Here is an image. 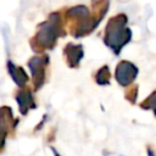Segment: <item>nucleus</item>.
Returning a JSON list of instances; mask_svg holds the SVG:
<instances>
[{"label":"nucleus","instance_id":"1","mask_svg":"<svg viewBox=\"0 0 156 156\" xmlns=\"http://www.w3.org/2000/svg\"><path fill=\"white\" fill-rule=\"evenodd\" d=\"M135 73H136L135 67L132 66L130 63H127V62L121 63L118 66V69H117V77L122 84H127L128 82L133 80Z\"/></svg>","mask_w":156,"mask_h":156},{"label":"nucleus","instance_id":"2","mask_svg":"<svg viewBox=\"0 0 156 156\" xmlns=\"http://www.w3.org/2000/svg\"><path fill=\"white\" fill-rule=\"evenodd\" d=\"M52 151H54V154H55V156H60V155H58V154H57V152H56L55 150H52Z\"/></svg>","mask_w":156,"mask_h":156}]
</instances>
